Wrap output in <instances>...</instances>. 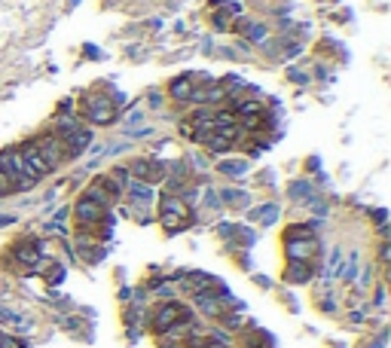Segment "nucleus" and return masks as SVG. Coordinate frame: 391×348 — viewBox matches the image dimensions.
<instances>
[{"label": "nucleus", "mask_w": 391, "mask_h": 348, "mask_svg": "<svg viewBox=\"0 0 391 348\" xmlns=\"http://www.w3.org/2000/svg\"><path fill=\"white\" fill-rule=\"evenodd\" d=\"M0 168L10 174L12 190H34L37 187V174L28 168V162L22 156V147H10V150L0 153Z\"/></svg>", "instance_id": "obj_1"}, {"label": "nucleus", "mask_w": 391, "mask_h": 348, "mask_svg": "<svg viewBox=\"0 0 391 348\" xmlns=\"http://www.w3.org/2000/svg\"><path fill=\"white\" fill-rule=\"evenodd\" d=\"M183 318H190V311L183 309L181 303H162V305H156V311L150 315V330L156 333V336H162L166 330H172V327L177 321H183Z\"/></svg>", "instance_id": "obj_2"}, {"label": "nucleus", "mask_w": 391, "mask_h": 348, "mask_svg": "<svg viewBox=\"0 0 391 348\" xmlns=\"http://www.w3.org/2000/svg\"><path fill=\"white\" fill-rule=\"evenodd\" d=\"M31 144H34V150H37V153L46 159V165L52 168V172L68 159L65 144H61V138H59L55 132H52V134H40V138H37V141H31Z\"/></svg>", "instance_id": "obj_3"}, {"label": "nucleus", "mask_w": 391, "mask_h": 348, "mask_svg": "<svg viewBox=\"0 0 391 348\" xmlns=\"http://www.w3.org/2000/svg\"><path fill=\"white\" fill-rule=\"evenodd\" d=\"M86 119L92 125H113V119H117V104L101 95H92L86 101Z\"/></svg>", "instance_id": "obj_4"}, {"label": "nucleus", "mask_w": 391, "mask_h": 348, "mask_svg": "<svg viewBox=\"0 0 391 348\" xmlns=\"http://www.w3.org/2000/svg\"><path fill=\"white\" fill-rule=\"evenodd\" d=\"M61 144H65V150H68V159H70V156L77 159V156H83V153L89 150V144H92V132H89V129H83V125H80L77 132L61 134Z\"/></svg>", "instance_id": "obj_5"}, {"label": "nucleus", "mask_w": 391, "mask_h": 348, "mask_svg": "<svg viewBox=\"0 0 391 348\" xmlns=\"http://www.w3.org/2000/svg\"><path fill=\"white\" fill-rule=\"evenodd\" d=\"M74 217H77V223H83V226H92V223H98V220L104 217V208L98 202H92L89 196H83L80 202L74 205Z\"/></svg>", "instance_id": "obj_6"}, {"label": "nucleus", "mask_w": 391, "mask_h": 348, "mask_svg": "<svg viewBox=\"0 0 391 348\" xmlns=\"http://www.w3.org/2000/svg\"><path fill=\"white\" fill-rule=\"evenodd\" d=\"M284 254H288L290 263H309L315 257V238L312 241H288V245H284Z\"/></svg>", "instance_id": "obj_7"}, {"label": "nucleus", "mask_w": 391, "mask_h": 348, "mask_svg": "<svg viewBox=\"0 0 391 348\" xmlns=\"http://www.w3.org/2000/svg\"><path fill=\"white\" fill-rule=\"evenodd\" d=\"M126 196H129L132 202L138 205V208H141V205H150L153 198H156L153 187L147 181H129V183H126Z\"/></svg>", "instance_id": "obj_8"}, {"label": "nucleus", "mask_w": 391, "mask_h": 348, "mask_svg": "<svg viewBox=\"0 0 391 348\" xmlns=\"http://www.w3.org/2000/svg\"><path fill=\"white\" fill-rule=\"evenodd\" d=\"M196 92V80L190 74L177 76V80H172V86H168V95H172V101H190Z\"/></svg>", "instance_id": "obj_9"}, {"label": "nucleus", "mask_w": 391, "mask_h": 348, "mask_svg": "<svg viewBox=\"0 0 391 348\" xmlns=\"http://www.w3.org/2000/svg\"><path fill=\"white\" fill-rule=\"evenodd\" d=\"M312 275H315L312 263H288V269H284V281L288 284H309Z\"/></svg>", "instance_id": "obj_10"}, {"label": "nucleus", "mask_w": 391, "mask_h": 348, "mask_svg": "<svg viewBox=\"0 0 391 348\" xmlns=\"http://www.w3.org/2000/svg\"><path fill=\"white\" fill-rule=\"evenodd\" d=\"M22 156H25L28 168H31V172L37 174V181H40V177H46V174H52V168L46 165V159H43V156H40L37 150H34V144H25V147H22Z\"/></svg>", "instance_id": "obj_11"}, {"label": "nucleus", "mask_w": 391, "mask_h": 348, "mask_svg": "<svg viewBox=\"0 0 391 348\" xmlns=\"http://www.w3.org/2000/svg\"><path fill=\"white\" fill-rule=\"evenodd\" d=\"M162 217L190 220V205L183 202V196H166V198H162Z\"/></svg>", "instance_id": "obj_12"}, {"label": "nucleus", "mask_w": 391, "mask_h": 348, "mask_svg": "<svg viewBox=\"0 0 391 348\" xmlns=\"http://www.w3.org/2000/svg\"><path fill=\"white\" fill-rule=\"evenodd\" d=\"M358 260H361V254L358 251H352L345 257V263L339 266V272H337V278H343V281H352L354 275H358Z\"/></svg>", "instance_id": "obj_13"}, {"label": "nucleus", "mask_w": 391, "mask_h": 348, "mask_svg": "<svg viewBox=\"0 0 391 348\" xmlns=\"http://www.w3.org/2000/svg\"><path fill=\"white\" fill-rule=\"evenodd\" d=\"M16 254H19V260L25 263V266H37V260H40V254H37V245H31V241H19V247H16Z\"/></svg>", "instance_id": "obj_14"}, {"label": "nucleus", "mask_w": 391, "mask_h": 348, "mask_svg": "<svg viewBox=\"0 0 391 348\" xmlns=\"http://www.w3.org/2000/svg\"><path fill=\"white\" fill-rule=\"evenodd\" d=\"M220 172H223L226 177H241L248 172V162L245 159H223L220 162Z\"/></svg>", "instance_id": "obj_15"}, {"label": "nucleus", "mask_w": 391, "mask_h": 348, "mask_svg": "<svg viewBox=\"0 0 391 348\" xmlns=\"http://www.w3.org/2000/svg\"><path fill=\"white\" fill-rule=\"evenodd\" d=\"M251 220H260V223H275V220H279V205H260L257 211H251Z\"/></svg>", "instance_id": "obj_16"}, {"label": "nucleus", "mask_w": 391, "mask_h": 348, "mask_svg": "<svg viewBox=\"0 0 391 348\" xmlns=\"http://www.w3.org/2000/svg\"><path fill=\"white\" fill-rule=\"evenodd\" d=\"M202 144H205V147H208V150H211V153H230V150H232V144H230V141H226V138H220V134H217V132H211V134H208V138H205V141H202Z\"/></svg>", "instance_id": "obj_17"}, {"label": "nucleus", "mask_w": 391, "mask_h": 348, "mask_svg": "<svg viewBox=\"0 0 391 348\" xmlns=\"http://www.w3.org/2000/svg\"><path fill=\"white\" fill-rule=\"evenodd\" d=\"M290 198H294V202H309V198H312V183L309 181L290 183Z\"/></svg>", "instance_id": "obj_18"}, {"label": "nucleus", "mask_w": 391, "mask_h": 348, "mask_svg": "<svg viewBox=\"0 0 391 348\" xmlns=\"http://www.w3.org/2000/svg\"><path fill=\"white\" fill-rule=\"evenodd\" d=\"M312 238H315L312 226H290V229L284 232V241H312Z\"/></svg>", "instance_id": "obj_19"}, {"label": "nucleus", "mask_w": 391, "mask_h": 348, "mask_svg": "<svg viewBox=\"0 0 391 348\" xmlns=\"http://www.w3.org/2000/svg\"><path fill=\"white\" fill-rule=\"evenodd\" d=\"M339 266H343V247H333L330 251V257H327V278H333V275L339 272Z\"/></svg>", "instance_id": "obj_20"}, {"label": "nucleus", "mask_w": 391, "mask_h": 348, "mask_svg": "<svg viewBox=\"0 0 391 348\" xmlns=\"http://www.w3.org/2000/svg\"><path fill=\"white\" fill-rule=\"evenodd\" d=\"M220 202H226V205H248V193H241V190H223V193H220Z\"/></svg>", "instance_id": "obj_21"}, {"label": "nucleus", "mask_w": 391, "mask_h": 348, "mask_svg": "<svg viewBox=\"0 0 391 348\" xmlns=\"http://www.w3.org/2000/svg\"><path fill=\"white\" fill-rule=\"evenodd\" d=\"M217 134H220V138H226V141H230V144H232V141H236L239 138V134H241V129H239V125L236 123H230V125H217V129H214Z\"/></svg>", "instance_id": "obj_22"}, {"label": "nucleus", "mask_w": 391, "mask_h": 348, "mask_svg": "<svg viewBox=\"0 0 391 348\" xmlns=\"http://www.w3.org/2000/svg\"><path fill=\"white\" fill-rule=\"evenodd\" d=\"M245 34L254 40V43H260V40H266V28H263V25H245Z\"/></svg>", "instance_id": "obj_23"}, {"label": "nucleus", "mask_w": 391, "mask_h": 348, "mask_svg": "<svg viewBox=\"0 0 391 348\" xmlns=\"http://www.w3.org/2000/svg\"><path fill=\"white\" fill-rule=\"evenodd\" d=\"M241 119V132H257L263 125V116H239Z\"/></svg>", "instance_id": "obj_24"}, {"label": "nucleus", "mask_w": 391, "mask_h": 348, "mask_svg": "<svg viewBox=\"0 0 391 348\" xmlns=\"http://www.w3.org/2000/svg\"><path fill=\"white\" fill-rule=\"evenodd\" d=\"M10 193H16V190H12V181H10V174L0 168V196H10Z\"/></svg>", "instance_id": "obj_25"}, {"label": "nucleus", "mask_w": 391, "mask_h": 348, "mask_svg": "<svg viewBox=\"0 0 391 348\" xmlns=\"http://www.w3.org/2000/svg\"><path fill=\"white\" fill-rule=\"evenodd\" d=\"M126 134H129V138H150L153 129L150 125H138V129H126Z\"/></svg>", "instance_id": "obj_26"}, {"label": "nucleus", "mask_w": 391, "mask_h": 348, "mask_svg": "<svg viewBox=\"0 0 391 348\" xmlns=\"http://www.w3.org/2000/svg\"><path fill=\"white\" fill-rule=\"evenodd\" d=\"M150 108H162V95H159V92H153V95H150Z\"/></svg>", "instance_id": "obj_27"}, {"label": "nucleus", "mask_w": 391, "mask_h": 348, "mask_svg": "<svg viewBox=\"0 0 391 348\" xmlns=\"http://www.w3.org/2000/svg\"><path fill=\"white\" fill-rule=\"evenodd\" d=\"M388 254H391V247H388V245H382V247H379V260H382V263H388Z\"/></svg>", "instance_id": "obj_28"}, {"label": "nucleus", "mask_w": 391, "mask_h": 348, "mask_svg": "<svg viewBox=\"0 0 391 348\" xmlns=\"http://www.w3.org/2000/svg\"><path fill=\"white\" fill-rule=\"evenodd\" d=\"M12 220H16V217H12V214H0V226H10Z\"/></svg>", "instance_id": "obj_29"}, {"label": "nucleus", "mask_w": 391, "mask_h": 348, "mask_svg": "<svg viewBox=\"0 0 391 348\" xmlns=\"http://www.w3.org/2000/svg\"><path fill=\"white\" fill-rule=\"evenodd\" d=\"M376 303H379V305L385 303V287H379V290H376Z\"/></svg>", "instance_id": "obj_30"}]
</instances>
